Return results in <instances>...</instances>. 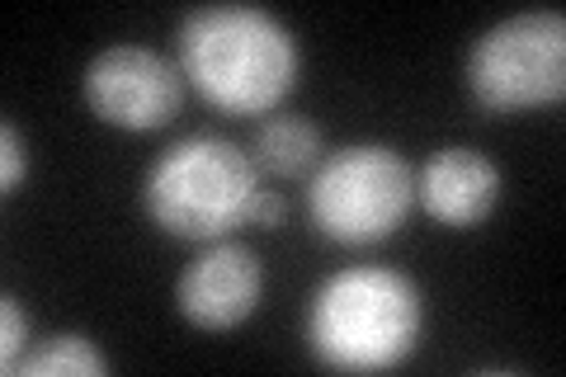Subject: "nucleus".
<instances>
[{
	"label": "nucleus",
	"mask_w": 566,
	"mask_h": 377,
	"mask_svg": "<svg viewBox=\"0 0 566 377\" xmlns=\"http://www.w3.org/2000/svg\"><path fill=\"white\" fill-rule=\"evenodd\" d=\"M180 76L222 114H270L293 95L303 52L293 29L260 6H199L180 24Z\"/></svg>",
	"instance_id": "nucleus-1"
},
{
	"label": "nucleus",
	"mask_w": 566,
	"mask_h": 377,
	"mask_svg": "<svg viewBox=\"0 0 566 377\" xmlns=\"http://www.w3.org/2000/svg\"><path fill=\"white\" fill-rule=\"evenodd\" d=\"M424 302L401 269L349 264L307 302V349L331 373L401 368L420 345Z\"/></svg>",
	"instance_id": "nucleus-2"
},
{
	"label": "nucleus",
	"mask_w": 566,
	"mask_h": 377,
	"mask_svg": "<svg viewBox=\"0 0 566 377\" xmlns=\"http://www.w3.org/2000/svg\"><path fill=\"white\" fill-rule=\"evenodd\" d=\"M260 193V170L245 147L218 133L180 137L151 160L142 179V208L156 231L175 241H222L245 227L251 199Z\"/></svg>",
	"instance_id": "nucleus-3"
},
{
	"label": "nucleus",
	"mask_w": 566,
	"mask_h": 377,
	"mask_svg": "<svg viewBox=\"0 0 566 377\" xmlns=\"http://www.w3.org/2000/svg\"><path fill=\"white\" fill-rule=\"evenodd\" d=\"M416 208V175L382 142H354L316 160L307 179V218L335 245H378L397 237Z\"/></svg>",
	"instance_id": "nucleus-4"
},
{
	"label": "nucleus",
	"mask_w": 566,
	"mask_h": 377,
	"mask_svg": "<svg viewBox=\"0 0 566 377\" xmlns=\"http://www.w3.org/2000/svg\"><path fill=\"white\" fill-rule=\"evenodd\" d=\"M468 90L486 114H528L566 95V20L528 10L491 24L468 52Z\"/></svg>",
	"instance_id": "nucleus-5"
},
{
	"label": "nucleus",
	"mask_w": 566,
	"mask_h": 377,
	"mask_svg": "<svg viewBox=\"0 0 566 377\" xmlns=\"http://www.w3.org/2000/svg\"><path fill=\"white\" fill-rule=\"evenodd\" d=\"M81 95L91 104V114L99 123H109V128L156 133L180 114L185 76H180V62L161 57V52L142 43H118V48H104L85 66Z\"/></svg>",
	"instance_id": "nucleus-6"
},
{
	"label": "nucleus",
	"mask_w": 566,
	"mask_h": 377,
	"mask_svg": "<svg viewBox=\"0 0 566 377\" xmlns=\"http://www.w3.org/2000/svg\"><path fill=\"white\" fill-rule=\"evenodd\" d=\"M264 264L241 241H208L175 283V307L199 331H232L260 307Z\"/></svg>",
	"instance_id": "nucleus-7"
},
{
	"label": "nucleus",
	"mask_w": 566,
	"mask_h": 377,
	"mask_svg": "<svg viewBox=\"0 0 566 377\" xmlns=\"http://www.w3.org/2000/svg\"><path fill=\"white\" fill-rule=\"evenodd\" d=\"M416 203L439 227L472 231L501 203V170H495L491 156L472 147H444L424 160V170L416 175Z\"/></svg>",
	"instance_id": "nucleus-8"
},
{
	"label": "nucleus",
	"mask_w": 566,
	"mask_h": 377,
	"mask_svg": "<svg viewBox=\"0 0 566 377\" xmlns=\"http://www.w3.org/2000/svg\"><path fill=\"white\" fill-rule=\"evenodd\" d=\"M251 160L260 175L274 179H297L322 160V128L312 118L297 114H274L260 123V133L251 142Z\"/></svg>",
	"instance_id": "nucleus-9"
},
{
	"label": "nucleus",
	"mask_w": 566,
	"mask_h": 377,
	"mask_svg": "<svg viewBox=\"0 0 566 377\" xmlns=\"http://www.w3.org/2000/svg\"><path fill=\"white\" fill-rule=\"evenodd\" d=\"M20 377H109V358L81 331H62L43 339L33 354H24Z\"/></svg>",
	"instance_id": "nucleus-10"
},
{
	"label": "nucleus",
	"mask_w": 566,
	"mask_h": 377,
	"mask_svg": "<svg viewBox=\"0 0 566 377\" xmlns=\"http://www.w3.org/2000/svg\"><path fill=\"white\" fill-rule=\"evenodd\" d=\"M29 354V312L24 302L6 293L0 297V373H20Z\"/></svg>",
	"instance_id": "nucleus-11"
},
{
	"label": "nucleus",
	"mask_w": 566,
	"mask_h": 377,
	"mask_svg": "<svg viewBox=\"0 0 566 377\" xmlns=\"http://www.w3.org/2000/svg\"><path fill=\"white\" fill-rule=\"evenodd\" d=\"M29 175V142L14 123H0V193H20Z\"/></svg>",
	"instance_id": "nucleus-12"
},
{
	"label": "nucleus",
	"mask_w": 566,
	"mask_h": 377,
	"mask_svg": "<svg viewBox=\"0 0 566 377\" xmlns=\"http://www.w3.org/2000/svg\"><path fill=\"white\" fill-rule=\"evenodd\" d=\"M283 212H289V208H283L279 193H274V189H260L255 199H251V212H245V222L270 231V227H279V222H283Z\"/></svg>",
	"instance_id": "nucleus-13"
}]
</instances>
